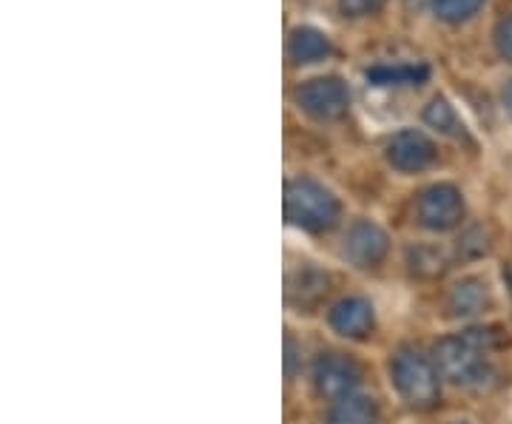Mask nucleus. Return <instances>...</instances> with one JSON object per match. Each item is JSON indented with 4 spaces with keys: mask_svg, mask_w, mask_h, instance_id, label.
I'll return each instance as SVG.
<instances>
[{
    "mask_svg": "<svg viewBox=\"0 0 512 424\" xmlns=\"http://www.w3.org/2000/svg\"><path fill=\"white\" fill-rule=\"evenodd\" d=\"M501 345L495 328H473V331L447 336L433 348V362L441 379H450L458 388L484 390L495 379V370L487 362V353Z\"/></svg>",
    "mask_w": 512,
    "mask_h": 424,
    "instance_id": "obj_1",
    "label": "nucleus"
},
{
    "mask_svg": "<svg viewBox=\"0 0 512 424\" xmlns=\"http://www.w3.org/2000/svg\"><path fill=\"white\" fill-rule=\"evenodd\" d=\"M285 220L302 231H328L339 220V203L325 185L291 180L285 185Z\"/></svg>",
    "mask_w": 512,
    "mask_h": 424,
    "instance_id": "obj_2",
    "label": "nucleus"
},
{
    "mask_svg": "<svg viewBox=\"0 0 512 424\" xmlns=\"http://www.w3.org/2000/svg\"><path fill=\"white\" fill-rule=\"evenodd\" d=\"M393 385L399 390L404 402L410 407H433L439 399V370L436 362H430L424 353L404 348L393 356Z\"/></svg>",
    "mask_w": 512,
    "mask_h": 424,
    "instance_id": "obj_3",
    "label": "nucleus"
},
{
    "mask_svg": "<svg viewBox=\"0 0 512 424\" xmlns=\"http://www.w3.org/2000/svg\"><path fill=\"white\" fill-rule=\"evenodd\" d=\"M419 222L430 231H450L464 220V200L456 185H430L416 203Z\"/></svg>",
    "mask_w": 512,
    "mask_h": 424,
    "instance_id": "obj_4",
    "label": "nucleus"
},
{
    "mask_svg": "<svg viewBox=\"0 0 512 424\" xmlns=\"http://www.w3.org/2000/svg\"><path fill=\"white\" fill-rule=\"evenodd\" d=\"M359 382H362V370L345 353H325L313 368V385L319 390V396L330 402L353 396Z\"/></svg>",
    "mask_w": 512,
    "mask_h": 424,
    "instance_id": "obj_5",
    "label": "nucleus"
},
{
    "mask_svg": "<svg viewBox=\"0 0 512 424\" xmlns=\"http://www.w3.org/2000/svg\"><path fill=\"white\" fill-rule=\"evenodd\" d=\"M296 103H299V109L316 117V120H336V117H342L348 111L350 97L342 80L319 77V80L305 83L296 92Z\"/></svg>",
    "mask_w": 512,
    "mask_h": 424,
    "instance_id": "obj_6",
    "label": "nucleus"
},
{
    "mask_svg": "<svg viewBox=\"0 0 512 424\" xmlns=\"http://www.w3.org/2000/svg\"><path fill=\"white\" fill-rule=\"evenodd\" d=\"M387 234L379 225L373 222L359 220L350 225V231L345 234V257L356 265V268H373L379 265L387 254Z\"/></svg>",
    "mask_w": 512,
    "mask_h": 424,
    "instance_id": "obj_7",
    "label": "nucleus"
},
{
    "mask_svg": "<svg viewBox=\"0 0 512 424\" xmlns=\"http://www.w3.org/2000/svg\"><path fill=\"white\" fill-rule=\"evenodd\" d=\"M436 160V146L421 131H399L387 143V163L399 171H421Z\"/></svg>",
    "mask_w": 512,
    "mask_h": 424,
    "instance_id": "obj_8",
    "label": "nucleus"
},
{
    "mask_svg": "<svg viewBox=\"0 0 512 424\" xmlns=\"http://www.w3.org/2000/svg\"><path fill=\"white\" fill-rule=\"evenodd\" d=\"M328 322L333 331L348 339H367L373 331V308L362 296H348L330 308Z\"/></svg>",
    "mask_w": 512,
    "mask_h": 424,
    "instance_id": "obj_9",
    "label": "nucleus"
},
{
    "mask_svg": "<svg viewBox=\"0 0 512 424\" xmlns=\"http://www.w3.org/2000/svg\"><path fill=\"white\" fill-rule=\"evenodd\" d=\"M490 302V294H487V285L481 279H461L456 288L450 291V311L456 316H473L481 314Z\"/></svg>",
    "mask_w": 512,
    "mask_h": 424,
    "instance_id": "obj_10",
    "label": "nucleus"
},
{
    "mask_svg": "<svg viewBox=\"0 0 512 424\" xmlns=\"http://www.w3.org/2000/svg\"><path fill=\"white\" fill-rule=\"evenodd\" d=\"M325 294H328V277L313 271V268H302L293 277H288L285 296L293 305H313L316 299H322Z\"/></svg>",
    "mask_w": 512,
    "mask_h": 424,
    "instance_id": "obj_11",
    "label": "nucleus"
},
{
    "mask_svg": "<svg viewBox=\"0 0 512 424\" xmlns=\"http://www.w3.org/2000/svg\"><path fill=\"white\" fill-rule=\"evenodd\" d=\"M328 424H376V402L367 396H345L330 407Z\"/></svg>",
    "mask_w": 512,
    "mask_h": 424,
    "instance_id": "obj_12",
    "label": "nucleus"
},
{
    "mask_svg": "<svg viewBox=\"0 0 512 424\" xmlns=\"http://www.w3.org/2000/svg\"><path fill=\"white\" fill-rule=\"evenodd\" d=\"M288 55H291L293 63H316L322 57L330 55V43L328 37L316 29H296L291 35V43H288Z\"/></svg>",
    "mask_w": 512,
    "mask_h": 424,
    "instance_id": "obj_13",
    "label": "nucleus"
},
{
    "mask_svg": "<svg viewBox=\"0 0 512 424\" xmlns=\"http://www.w3.org/2000/svg\"><path fill=\"white\" fill-rule=\"evenodd\" d=\"M427 66H376L367 72L373 86H404V83H424Z\"/></svg>",
    "mask_w": 512,
    "mask_h": 424,
    "instance_id": "obj_14",
    "label": "nucleus"
},
{
    "mask_svg": "<svg viewBox=\"0 0 512 424\" xmlns=\"http://www.w3.org/2000/svg\"><path fill=\"white\" fill-rule=\"evenodd\" d=\"M430 3H433V12L447 23H461V20L473 18L484 6V0H430Z\"/></svg>",
    "mask_w": 512,
    "mask_h": 424,
    "instance_id": "obj_15",
    "label": "nucleus"
},
{
    "mask_svg": "<svg viewBox=\"0 0 512 424\" xmlns=\"http://www.w3.org/2000/svg\"><path fill=\"white\" fill-rule=\"evenodd\" d=\"M424 120H427L433 129L444 131V134H458L456 111H453V106H450L447 100H441V97H436V100L427 106V111H424Z\"/></svg>",
    "mask_w": 512,
    "mask_h": 424,
    "instance_id": "obj_16",
    "label": "nucleus"
},
{
    "mask_svg": "<svg viewBox=\"0 0 512 424\" xmlns=\"http://www.w3.org/2000/svg\"><path fill=\"white\" fill-rule=\"evenodd\" d=\"M490 251V234H487V228H470L461 240H458V254L464 259H476L481 254H487Z\"/></svg>",
    "mask_w": 512,
    "mask_h": 424,
    "instance_id": "obj_17",
    "label": "nucleus"
},
{
    "mask_svg": "<svg viewBox=\"0 0 512 424\" xmlns=\"http://www.w3.org/2000/svg\"><path fill=\"white\" fill-rule=\"evenodd\" d=\"M384 6V0H339V9L345 18H367L376 15Z\"/></svg>",
    "mask_w": 512,
    "mask_h": 424,
    "instance_id": "obj_18",
    "label": "nucleus"
},
{
    "mask_svg": "<svg viewBox=\"0 0 512 424\" xmlns=\"http://www.w3.org/2000/svg\"><path fill=\"white\" fill-rule=\"evenodd\" d=\"M495 46H498V52H501L504 60H512V15L498 23V29H495Z\"/></svg>",
    "mask_w": 512,
    "mask_h": 424,
    "instance_id": "obj_19",
    "label": "nucleus"
},
{
    "mask_svg": "<svg viewBox=\"0 0 512 424\" xmlns=\"http://www.w3.org/2000/svg\"><path fill=\"white\" fill-rule=\"evenodd\" d=\"M296 345H293V339H285V376L293 379V373H296Z\"/></svg>",
    "mask_w": 512,
    "mask_h": 424,
    "instance_id": "obj_20",
    "label": "nucleus"
},
{
    "mask_svg": "<svg viewBox=\"0 0 512 424\" xmlns=\"http://www.w3.org/2000/svg\"><path fill=\"white\" fill-rule=\"evenodd\" d=\"M504 282H507V288H510V296H512V268L504 271Z\"/></svg>",
    "mask_w": 512,
    "mask_h": 424,
    "instance_id": "obj_21",
    "label": "nucleus"
}]
</instances>
